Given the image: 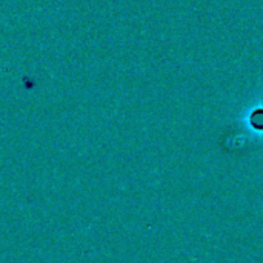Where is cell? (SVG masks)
<instances>
[{"instance_id": "cell-1", "label": "cell", "mask_w": 263, "mask_h": 263, "mask_svg": "<svg viewBox=\"0 0 263 263\" xmlns=\"http://www.w3.org/2000/svg\"><path fill=\"white\" fill-rule=\"evenodd\" d=\"M251 123L253 127L257 130H263V109H257L251 116Z\"/></svg>"}]
</instances>
